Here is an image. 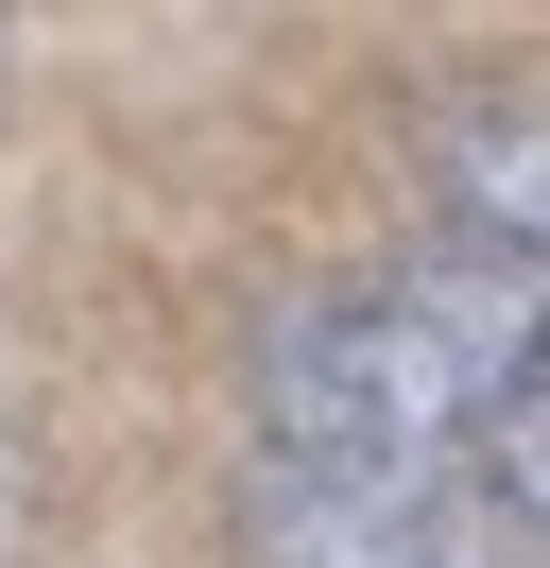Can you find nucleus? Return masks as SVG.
I'll list each match as a JSON object with an SVG mask.
<instances>
[{
  "label": "nucleus",
  "mask_w": 550,
  "mask_h": 568,
  "mask_svg": "<svg viewBox=\"0 0 550 568\" xmlns=\"http://www.w3.org/2000/svg\"><path fill=\"white\" fill-rule=\"evenodd\" d=\"M533 345H550V276L533 258H481V242L378 258V276L293 293L258 327V448L275 465H412V483H447L499 430Z\"/></svg>",
  "instance_id": "1"
},
{
  "label": "nucleus",
  "mask_w": 550,
  "mask_h": 568,
  "mask_svg": "<svg viewBox=\"0 0 550 568\" xmlns=\"http://www.w3.org/2000/svg\"><path fill=\"white\" fill-rule=\"evenodd\" d=\"M430 173H447V207H465L481 258H533L550 276V104H465L430 139Z\"/></svg>",
  "instance_id": "3"
},
{
  "label": "nucleus",
  "mask_w": 550,
  "mask_h": 568,
  "mask_svg": "<svg viewBox=\"0 0 550 568\" xmlns=\"http://www.w3.org/2000/svg\"><path fill=\"white\" fill-rule=\"evenodd\" d=\"M499 499L481 483H412V465H275L241 499V568H499Z\"/></svg>",
  "instance_id": "2"
},
{
  "label": "nucleus",
  "mask_w": 550,
  "mask_h": 568,
  "mask_svg": "<svg viewBox=\"0 0 550 568\" xmlns=\"http://www.w3.org/2000/svg\"><path fill=\"white\" fill-rule=\"evenodd\" d=\"M481 499H499L516 534L550 551V345L516 362V396H499V430H481Z\"/></svg>",
  "instance_id": "4"
},
{
  "label": "nucleus",
  "mask_w": 550,
  "mask_h": 568,
  "mask_svg": "<svg viewBox=\"0 0 550 568\" xmlns=\"http://www.w3.org/2000/svg\"><path fill=\"white\" fill-rule=\"evenodd\" d=\"M499 568H550V551H533V534H499Z\"/></svg>",
  "instance_id": "5"
}]
</instances>
